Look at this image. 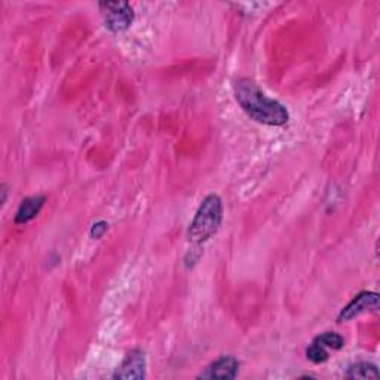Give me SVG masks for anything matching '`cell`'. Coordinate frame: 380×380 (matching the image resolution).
Returning a JSON list of instances; mask_svg holds the SVG:
<instances>
[{"mask_svg": "<svg viewBox=\"0 0 380 380\" xmlns=\"http://www.w3.org/2000/svg\"><path fill=\"white\" fill-rule=\"evenodd\" d=\"M235 98L251 119L263 125L281 127L288 122V110L284 104L266 97L250 79H238L234 85Z\"/></svg>", "mask_w": 380, "mask_h": 380, "instance_id": "6da1fadb", "label": "cell"}, {"mask_svg": "<svg viewBox=\"0 0 380 380\" xmlns=\"http://www.w3.org/2000/svg\"><path fill=\"white\" fill-rule=\"evenodd\" d=\"M223 217L222 199L217 195H208L202 201L198 213L189 227L188 238L193 244H202L210 239L218 230Z\"/></svg>", "mask_w": 380, "mask_h": 380, "instance_id": "7a4b0ae2", "label": "cell"}, {"mask_svg": "<svg viewBox=\"0 0 380 380\" xmlns=\"http://www.w3.org/2000/svg\"><path fill=\"white\" fill-rule=\"evenodd\" d=\"M100 9L104 15L106 27L113 31H125L134 20V12L128 2H103Z\"/></svg>", "mask_w": 380, "mask_h": 380, "instance_id": "3957f363", "label": "cell"}, {"mask_svg": "<svg viewBox=\"0 0 380 380\" xmlns=\"http://www.w3.org/2000/svg\"><path fill=\"white\" fill-rule=\"evenodd\" d=\"M379 309V294L372 293V291H363L360 293L357 297H353V300L345 306L339 314V323H345L351 321L353 318L360 316L364 312H370V311H377Z\"/></svg>", "mask_w": 380, "mask_h": 380, "instance_id": "277c9868", "label": "cell"}, {"mask_svg": "<svg viewBox=\"0 0 380 380\" xmlns=\"http://www.w3.org/2000/svg\"><path fill=\"white\" fill-rule=\"evenodd\" d=\"M146 372V357L144 352L140 349L131 351L124 363L120 364L116 373L113 374L115 379H143Z\"/></svg>", "mask_w": 380, "mask_h": 380, "instance_id": "5b68a950", "label": "cell"}, {"mask_svg": "<svg viewBox=\"0 0 380 380\" xmlns=\"http://www.w3.org/2000/svg\"><path fill=\"white\" fill-rule=\"evenodd\" d=\"M239 370V363L235 357H222L214 361L208 369L199 376L202 379H235Z\"/></svg>", "mask_w": 380, "mask_h": 380, "instance_id": "8992f818", "label": "cell"}, {"mask_svg": "<svg viewBox=\"0 0 380 380\" xmlns=\"http://www.w3.org/2000/svg\"><path fill=\"white\" fill-rule=\"evenodd\" d=\"M46 198L45 196H31V198H26L24 199L20 206L18 211L15 214V223L17 225H26L29 222H31L33 218L38 217V214L41 213L42 206L45 205Z\"/></svg>", "mask_w": 380, "mask_h": 380, "instance_id": "52a82bcc", "label": "cell"}, {"mask_svg": "<svg viewBox=\"0 0 380 380\" xmlns=\"http://www.w3.org/2000/svg\"><path fill=\"white\" fill-rule=\"evenodd\" d=\"M348 379H379L377 367L372 363H357L349 367Z\"/></svg>", "mask_w": 380, "mask_h": 380, "instance_id": "ba28073f", "label": "cell"}, {"mask_svg": "<svg viewBox=\"0 0 380 380\" xmlns=\"http://www.w3.org/2000/svg\"><path fill=\"white\" fill-rule=\"evenodd\" d=\"M315 342L320 343V345L324 348H333V349H342L343 345H345V339L339 336L337 333H332V332L320 335L315 339Z\"/></svg>", "mask_w": 380, "mask_h": 380, "instance_id": "9c48e42d", "label": "cell"}, {"mask_svg": "<svg viewBox=\"0 0 380 380\" xmlns=\"http://www.w3.org/2000/svg\"><path fill=\"white\" fill-rule=\"evenodd\" d=\"M306 357H308V360L312 361L314 364H321L328 360V352L325 351L324 346L320 345V343L314 342L312 345L306 349Z\"/></svg>", "mask_w": 380, "mask_h": 380, "instance_id": "30bf717a", "label": "cell"}, {"mask_svg": "<svg viewBox=\"0 0 380 380\" xmlns=\"http://www.w3.org/2000/svg\"><path fill=\"white\" fill-rule=\"evenodd\" d=\"M107 227H108V225L106 222H103V220H101V222L95 223L92 226V229H91V237L94 239H100L106 234V232H107Z\"/></svg>", "mask_w": 380, "mask_h": 380, "instance_id": "8fae6325", "label": "cell"}, {"mask_svg": "<svg viewBox=\"0 0 380 380\" xmlns=\"http://www.w3.org/2000/svg\"><path fill=\"white\" fill-rule=\"evenodd\" d=\"M0 192H2V205H3L6 202V195H8V189H6L5 185L2 186V190H0Z\"/></svg>", "mask_w": 380, "mask_h": 380, "instance_id": "7c38bea8", "label": "cell"}]
</instances>
